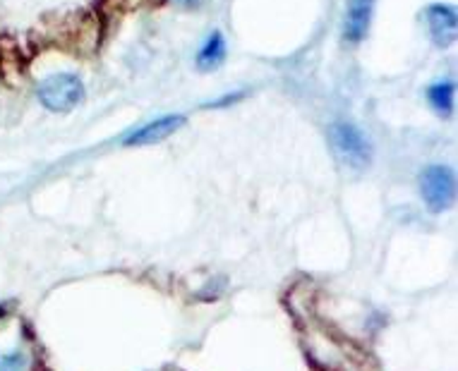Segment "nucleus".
<instances>
[{"label":"nucleus","mask_w":458,"mask_h":371,"mask_svg":"<svg viewBox=\"0 0 458 371\" xmlns=\"http://www.w3.org/2000/svg\"><path fill=\"white\" fill-rule=\"evenodd\" d=\"M175 5H182V8H197L202 0H174Z\"/></svg>","instance_id":"nucleus-11"},{"label":"nucleus","mask_w":458,"mask_h":371,"mask_svg":"<svg viewBox=\"0 0 458 371\" xmlns=\"http://www.w3.org/2000/svg\"><path fill=\"white\" fill-rule=\"evenodd\" d=\"M224 290L225 278H214V281H209L204 285V290L197 292V299H202V302H214V299H218V297L224 295Z\"/></svg>","instance_id":"nucleus-9"},{"label":"nucleus","mask_w":458,"mask_h":371,"mask_svg":"<svg viewBox=\"0 0 458 371\" xmlns=\"http://www.w3.org/2000/svg\"><path fill=\"white\" fill-rule=\"evenodd\" d=\"M454 98H456V87H454V82H449V80L432 84L428 89L429 105H432L439 115H444V118H449L451 113H454Z\"/></svg>","instance_id":"nucleus-8"},{"label":"nucleus","mask_w":458,"mask_h":371,"mask_svg":"<svg viewBox=\"0 0 458 371\" xmlns=\"http://www.w3.org/2000/svg\"><path fill=\"white\" fill-rule=\"evenodd\" d=\"M425 24H428V31L435 46L449 48V46L456 44L458 15L454 5H446V3H432V5H428V10H425Z\"/></svg>","instance_id":"nucleus-4"},{"label":"nucleus","mask_w":458,"mask_h":371,"mask_svg":"<svg viewBox=\"0 0 458 371\" xmlns=\"http://www.w3.org/2000/svg\"><path fill=\"white\" fill-rule=\"evenodd\" d=\"M188 122L185 115L181 113H168V115H161V118L151 120L144 127L135 130L132 134H128L123 144L125 147H151V144H158V141H165L168 137H174L178 130H182Z\"/></svg>","instance_id":"nucleus-5"},{"label":"nucleus","mask_w":458,"mask_h":371,"mask_svg":"<svg viewBox=\"0 0 458 371\" xmlns=\"http://www.w3.org/2000/svg\"><path fill=\"white\" fill-rule=\"evenodd\" d=\"M420 197L432 214H444L456 199V175L446 165H429L420 173Z\"/></svg>","instance_id":"nucleus-3"},{"label":"nucleus","mask_w":458,"mask_h":371,"mask_svg":"<svg viewBox=\"0 0 458 371\" xmlns=\"http://www.w3.org/2000/svg\"><path fill=\"white\" fill-rule=\"evenodd\" d=\"M84 84L77 74L63 72L46 77L38 87V101L46 111L51 113H70L82 104Z\"/></svg>","instance_id":"nucleus-2"},{"label":"nucleus","mask_w":458,"mask_h":371,"mask_svg":"<svg viewBox=\"0 0 458 371\" xmlns=\"http://www.w3.org/2000/svg\"><path fill=\"white\" fill-rule=\"evenodd\" d=\"M372 13H375V0H351L346 24H344V38L348 44H360L368 37Z\"/></svg>","instance_id":"nucleus-6"},{"label":"nucleus","mask_w":458,"mask_h":371,"mask_svg":"<svg viewBox=\"0 0 458 371\" xmlns=\"http://www.w3.org/2000/svg\"><path fill=\"white\" fill-rule=\"evenodd\" d=\"M329 141L338 161L351 168V171H365L372 161V147L365 139V134L351 122H331L329 127Z\"/></svg>","instance_id":"nucleus-1"},{"label":"nucleus","mask_w":458,"mask_h":371,"mask_svg":"<svg viewBox=\"0 0 458 371\" xmlns=\"http://www.w3.org/2000/svg\"><path fill=\"white\" fill-rule=\"evenodd\" d=\"M241 98H242V94H228L224 101H211V104H207V108H221V105L235 104V101H241Z\"/></svg>","instance_id":"nucleus-10"},{"label":"nucleus","mask_w":458,"mask_h":371,"mask_svg":"<svg viewBox=\"0 0 458 371\" xmlns=\"http://www.w3.org/2000/svg\"><path fill=\"white\" fill-rule=\"evenodd\" d=\"M225 63V38L221 31L209 34L204 46L197 53V70L199 72H214Z\"/></svg>","instance_id":"nucleus-7"}]
</instances>
